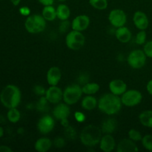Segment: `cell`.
<instances>
[{
  "instance_id": "1",
  "label": "cell",
  "mask_w": 152,
  "mask_h": 152,
  "mask_svg": "<svg viewBox=\"0 0 152 152\" xmlns=\"http://www.w3.org/2000/svg\"><path fill=\"white\" fill-rule=\"evenodd\" d=\"M121 98L112 93L105 94L98 101V108L107 115L117 114L122 108Z\"/></svg>"
},
{
  "instance_id": "2",
  "label": "cell",
  "mask_w": 152,
  "mask_h": 152,
  "mask_svg": "<svg viewBox=\"0 0 152 152\" xmlns=\"http://www.w3.org/2000/svg\"><path fill=\"white\" fill-rule=\"evenodd\" d=\"M22 94L19 88L14 85H7L0 93V102L5 108H17L21 102Z\"/></svg>"
},
{
  "instance_id": "3",
  "label": "cell",
  "mask_w": 152,
  "mask_h": 152,
  "mask_svg": "<svg viewBox=\"0 0 152 152\" xmlns=\"http://www.w3.org/2000/svg\"><path fill=\"white\" fill-rule=\"evenodd\" d=\"M102 134L100 128L94 125H88L82 130L80 135V141L86 146L93 147L99 143Z\"/></svg>"
},
{
  "instance_id": "4",
  "label": "cell",
  "mask_w": 152,
  "mask_h": 152,
  "mask_svg": "<svg viewBox=\"0 0 152 152\" xmlns=\"http://www.w3.org/2000/svg\"><path fill=\"white\" fill-rule=\"evenodd\" d=\"M25 27L26 31L30 34H39L45 29L46 20L42 15H30L25 20Z\"/></svg>"
},
{
  "instance_id": "5",
  "label": "cell",
  "mask_w": 152,
  "mask_h": 152,
  "mask_svg": "<svg viewBox=\"0 0 152 152\" xmlns=\"http://www.w3.org/2000/svg\"><path fill=\"white\" fill-rule=\"evenodd\" d=\"M83 89L79 84H73L67 86L63 91V100L68 105L77 103L82 97Z\"/></svg>"
},
{
  "instance_id": "6",
  "label": "cell",
  "mask_w": 152,
  "mask_h": 152,
  "mask_svg": "<svg viewBox=\"0 0 152 152\" xmlns=\"http://www.w3.org/2000/svg\"><path fill=\"white\" fill-rule=\"evenodd\" d=\"M86 38L81 31L72 30L66 36L65 42L67 47L72 50H78L85 45Z\"/></svg>"
},
{
  "instance_id": "7",
  "label": "cell",
  "mask_w": 152,
  "mask_h": 152,
  "mask_svg": "<svg viewBox=\"0 0 152 152\" xmlns=\"http://www.w3.org/2000/svg\"><path fill=\"white\" fill-rule=\"evenodd\" d=\"M146 55L145 52L140 49L134 50L129 53L127 58L128 64L134 69H140L145 65L146 62Z\"/></svg>"
},
{
  "instance_id": "8",
  "label": "cell",
  "mask_w": 152,
  "mask_h": 152,
  "mask_svg": "<svg viewBox=\"0 0 152 152\" xmlns=\"http://www.w3.org/2000/svg\"><path fill=\"white\" fill-rule=\"evenodd\" d=\"M142 99V95L141 92L134 89L126 91L121 96L122 103L127 107L136 106L140 103Z\"/></svg>"
},
{
  "instance_id": "9",
  "label": "cell",
  "mask_w": 152,
  "mask_h": 152,
  "mask_svg": "<svg viewBox=\"0 0 152 152\" xmlns=\"http://www.w3.org/2000/svg\"><path fill=\"white\" fill-rule=\"evenodd\" d=\"M108 20L114 28H120L124 26L127 22V16L121 9H114L108 15Z\"/></svg>"
},
{
  "instance_id": "10",
  "label": "cell",
  "mask_w": 152,
  "mask_h": 152,
  "mask_svg": "<svg viewBox=\"0 0 152 152\" xmlns=\"http://www.w3.org/2000/svg\"><path fill=\"white\" fill-rule=\"evenodd\" d=\"M55 122L53 117L50 115H45L39 120L37 123V129L39 133L47 134L53 131Z\"/></svg>"
},
{
  "instance_id": "11",
  "label": "cell",
  "mask_w": 152,
  "mask_h": 152,
  "mask_svg": "<svg viewBox=\"0 0 152 152\" xmlns=\"http://www.w3.org/2000/svg\"><path fill=\"white\" fill-rule=\"evenodd\" d=\"M45 96L50 103L58 104L63 99V91L56 86H50L46 90Z\"/></svg>"
},
{
  "instance_id": "12",
  "label": "cell",
  "mask_w": 152,
  "mask_h": 152,
  "mask_svg": "<svg viewBox=\"0 0 152 152\" xmlns=\"http://www.w3.org/2000/svg\"><path fill=\"white\" fill-rule=\"evenodd\" d=\"M90 25V18L86 15H79L73 19L71 22L72 30L83 31L87 29Z\"/></svg>"
},
{
  "instance_id": "13",
  "label": "cell",
  "mask_w": 152,
  "mask_h": 152,
  "mask_svg": "<svg viewBox=\"0 0 152 152\" xmlns=\"http://www.w3.org/2000/svg\"><path fill=\"white\" fill-rule=\"evenodd\" d=\"M53 115L55 119L58 120H62L63 119L68 118L71 114V109L69 105L65 103H58L53 110Z\"/></svg>"
},
{
  "instance_id": "14",
  "label": "cell",
  "mask_w": 152,
  "mask_h": 152,
  "mask_svg": "<svg viewBox=\"0 0 152 152\" xmlns=\"http://www.w3.org/2000/svg\"><path fill=\"white\" fill-rule=\"evenodd\" d=\"M109 89L111 93L117 96H120L127 91V85L123 80L116 79L110 82Z\"/></svg>"
},
{
  "instance_id": "15",
  "label": "cell",
  "mask_w": 152,
  "mask_h": 152,
  "mask_svg": "<svg viewBox=\"0 0 152 152\" xmlns=\"http://www.w3.org/2000/svg\"><path fill=\"white\" fill-rule=\"evenodd\" d=\"M133 22L135 26L139 30H145L149 25L148 16L142 11L135 12L133 16Z\"/></svg>"
},
{
  "instance_id": "16",
  "label": "cell",
  "mask_w": 152,
  "mask_h": 152,
  "mask_svg": "<svg viewBox=\"0 0 152 152\" xmlns=\"http://www.w3.org/2000/svg\"><path fill=\"white\" fill-rule=\"evenodd\" d=\"M116 142L114 138L110 134H105L99 142V148L104 152H111L115 148Z\"/></svg>"
},
{
  "instance_id": "17",
  "label": "cell",
  "mask_w": 152,
  "mask_h": 152,
  "mask_svg": "<svg viewBox=\"0 0 152 152\" xmlns=\"http://www.w3.org/2000/svg\"><path fill=\"white\" fill-rule=\"evenodd\" d=\"M139 151L134 141L129 139H123L119 142L117 146V152H137Z\"/></svg>"
},
{
  "instance_id": "18",
  "label": "cell",
  "mask_w": 152,
  "mask_h": 152,
  "mask_svg": "<svg viewBox=\"0 0 152 152\" xmlns=\"http://www.w3.org/2000/svg\"><path fill=\"white\" fill-rule=\"evenodd\" d=\"M61 77H62V72L59 68L56 66H53L49 68L46 76L48 83L50 86H57L60 81Z\"/></svg>"
},
{
  "instance_id": "19",
  "label": "cell",
  "mask_w": 152,
  "mask_h": 152,
  "mask_svg": "<svg viewBox=\"0 0 152 152\" xmlns=\"http://www.w3.org/2000/svg\"><path fill=\"white\" fill-rule=\"evenodd\" d=\"M115 37L122 43H127L132 39V34L130 30L125 26L117 28L115 30Z\"/></svg>"
},
{
  "instance_id": "20",
  "label": "cell",
  "mask_w": 152,
  "mask_h": 152,
  "mask_svg": "<svg viewBox=\"0 0 152 152\" xmlns=\"http://www.w3.org/2000/svg\"><path fill=\"white\" fill-rule=\"evenodd\" d=\"M117 128V121L114 118H107L101 126V130L103 134H112Z\"/></svg>"
},
{
  "instance_id": "21",
  "label": "cell",
  "mask_w": 152,
  "mask_h": 152,
  "mask_svg": "<svg viewBox=\"0 0 152 152\" xmlns=\"http://www.w3.org/2000/svg\"><path fill=\"white\" fill-rule=\"evenodd\" d=\"M52 141L48 137H41L37 140L34 145L36 151L39 152H46L52 146Z\"/></svg>"
},
{
  "instance_id": "22",
  "label": "cell",
  "mask_w": 152,
  "mask_h": 152,
  "mask_svg": "<svg viewBox=\"0 0 152 152\" xmlns=\"http://www.w3.org/2000/svg\"><path fill=\"white\" fill-rule=\"evenodd\" d=\"M98 105V102L96 98L92 96L91 95H88L87 96L84 97L82 100L81 106L83 109L87 111H92Z\"/></svg>"
},
{
  "instance_id": "23",
  "label": "cell",
  "mask_w": 152,
  "mask_h": 152,
  "mask_svg": "<svg viewBox=\"0 0 152 152\" xmlns=\"http://www.w3.org/2000/svg\"><path fill=\"white\" fill-rule=\"evenodd\" d=\"M139 120L142 126L148 128H152V111L145 110L140 114Z\"/></svg>"
},
{
  "instance_id": "24",
  "label": "cell",
  "mask_w": 152,
  "mask_h": 152,
  "mask_svg": "<svg viewBox=\"0 0 152 152\" xmlns=\"http://www.w3.org/2000/svg\"><path fill=\"white\" fill-rule=\"evenodd\" d=\"M71 16V10L65 4H61L56 8V16L61 21L66 20Z\"/></svg>"
},
{
  "instance_id": "25",
  "label": "cell",
  "mask_w": 152,
  "mask_h": 152,
  "mask_svg": "<svg viewBox=\"0 0 152 152\" xmlns=\"http://www.w3.org/2000/svg\"><path fill=\"white\" fill-rule=\"evenodd\" d=\"M42 16L46 21H49V22L53 21L56 18H57V16H56V9H55L52 5L45 6L42 10Z\"/></svg>"
},
{
  "instance_id": "26",
  "label": "cell",
  "mask_w": 152,
  "mask_h": 152,
  "mask_svg": "<svg viewBox=\"0 0 152 152\" xmlns=\"http://www.w3.org/2000/svg\"><path fill=\"white\" fill-rule=\"evenodd\" d=\"M83 94L86 95H93L97 93L99 90V84L96 83H88L82 87Z\"/></svg>"
},
{
  "instance_id": "27",
  "label": "cell",
  "mask_w": 152,
  "mask_h": 152,
  "mask_svg": "<svg viewBox=\"0 0 152 152\" xmlns=\"http://www.w3.org/2000/svg\"><path fill=\"white\" fill-rule=\"evenodd\" d=\"M49 103L48 100L47 99V98L45 97V96H42L39 98L38 101H37V104H36V108H37V111L41 113H45L47 112L50 109V107H49Z\"/></svg>"
},
{
  "instance_id": "28",
  "label": "cell",
  "mask_w": 152,
  "mask_h": 152,
  "mask_svg": "<svg viewBox=\"0 0 152 152\" xmlns=\"http://www.w3.org/2000/svg\"><path fill=\"white\" fill-rule=\"evenodd\" d=\"M7 117L9 121L12 123H16L21 118V114L16 108H12L7 111Z\"/></svg>"
},
{
  "instance_id": "29",
  "label": "cell",
  "mask_w": 152,
  "mask_h": 152,
  "mask_svg": "<svg viewBox=\"0 0 152 152\" xmlns=\"http://www.w3.org/2000/svg\"><path fill=\"white\" fill-rule=\"evenodd\" d=\"M89 3L96 10H105L108 7L107 0H89Z\"/></svg>"
},
{
  "instance_id": "30",
  "label": "cell",
  "mask_w": 152,
  "mask_h": 152,
  "mask_svg": "<svg viewBox=\"0 0 152 152\" xmlns=\"http://www.w3.org/2000/svg\"><path fill=\"white\" fill-rule=\"evenodd\" d=\"M64 134H65V137L70 140H74L77 137V131L73 126H68V127L65 128Z\"/></svg>"
},
{
  "instance_id": "31",
  "label": "cell",
  "mask_w": 152,
  "mask_h": 152,
  "mask_svg": "<svg viewBox=\"0 0 152 152\" xmlns=\"http://www.w3.org/2000/svg\"><path fill=\"white\" fill-rule=\"evenodd\" d=\"M142 144L144 148L148 151H152V135L147 134L142 137Z\"/></svg>"
},
{
  "instance_id": "32",
  "label": "cell",
  "mask_w": 152,
  "mask_h": 152,
  "mask_svg": "<svg viewBox=\"0 0 152 152\" xmlns=\"http://www.w3.org/2000/svg\"><path fill=\"white\" fill-rule=\"evenodd\" d=\"M147 34L145 32V30H140V32L137 34L136 39H135V42L137 45H143L146 42Z\"/></svg>"
},
{
  "instance_id": "33",
  "label": "cell",
  "mask_w": 152,
  "mask_h": 152,
  "mask_svg": "<svg viewBox=\"0 0 152 152\" xmlns=\"http://www.w3.org/2000/svg\"><path fill=\"white\" fill-rule=\"evenodd\" d=\"M129 137L131 140H132L134 142H138V141L142 140V134L139 131L136 130L134 129H131L129 132Z\"/></svg>"
},
{
  "instance_id": "34",
  "label": "cell",
  "mask_w": 152,
  "mask_h": 152,
  "mask_svg": "<svg viewBox=\"0 0 152 152\" xmlns=\"http://www.w3.org/2000/svg\"><path fill=\"white\" fill-rule=\"evenodd\" d=\"M78 83L80 86H84V85L87 84L88 83H89V80H90V77H89V74H87L86 72H83L79 75L78 77Z\"/></svg>"
},
{
  "instance_id": "35",
  "label": "cell",
  "mask_w": 152,
  "mask_h": 152,
  "mask_svg": "<svg viewBox=\"0 0 152 152\" xmlns=\"http://www.w3.org/2000/svg\"><path fill=\"white\" fill-rule=\"evenodd\" d=\"M71 23H70V22L68 19H66V20H62V22H61V23L59 24V31L61 34L66 33L67 31H68L70 27H71Z\"/></svg>"
},
{
  "instance_id": "36",
  "label": "cell",
  "mask_w": 152,
  "mask_h": 152,
  "mask_svg": "<svg viewBox=\"0 0 152 152\" xmlns=\"http://www.w3.org/2000/svg\"><path fill=\"white\" fill-rule=\"evenodd\" d=\"M143 51L145 52L147 57L152 58V41H148L146 43H145Z\"/></svg>"
},
{
  "instance_id": "37",
  "label": "cell",
  "mask_w": 152,
  "mask_h": 152,
  "mask_svg": "<svg viewBox=\"0 0 152 152\" xmlns=\"http://www.w3.org/2000/svg\"><path fill=\"white\" fill-rule=\"evenodd\" d=\"M34 92L35 94L38 95V96H45L46 93V89L43 87L42 86H40V85H37L34 87Z\"/></svg>"
},
{
  "instance_id": "38",
  "label": "cell",
  "mask_w": 152,
  "mask_h": 152,
  "mask_svg": "<svg viewBox=\"0 0 152 152\" xmlns=\"http://www.w3.org/2000/svg\"><path fill=\"white\" fill-rule=\"evenodd\" d=\"M53 145L56 148H62L65 145V140L63 137H58L53 140Z\"/></svg>"
},
{
  "instance_id": "39",
  "label": "cell",
  "mask_w": 152,
  "mask_h": 152,
  "mask_svg": "<svg viewBox=\"0 0 152 152\" xmlns=\"http://www.w3.org/2000/svg\"><path fill=\"white\" fill-rule=\"evenodd\" d=\"M74 117H75L76 120L79 123H83V122L85 121L86 120V116L83 113L80 112V111H77L74 114Z\"/></svg>"
},
{
  "instance_id": "40",
  "label": "cell",
  "mask_w": 152,
  "mask_h": 152,
  "mask_svg": "<svg viewBox=\"0 0 152 152\" xmlns=\"http://www.w3.org/2000/svg\"><path fill=\"white\" fill-rule=\"evenodd\" d=\"M19 12H20L22 16H30V13H31V10H30L29 7H26V6H24L22 7L19 9Z\"/></svg>"
},
{
  "instance_id": "41",
  "label": "cell",
  "mask_w": 152,
  "mask_h": 152,
  "mask_svg": "<svg viewBox=\"0 0 152 152\" xmlns=\"http://www.w3.org/2000/svg\"><path fill=\"white\" fill-rule=\"evenodd\" d=\"M39 1L44 6H48L52 5L53 1H54V0H39Z\"/></svg>"
},
{
  "instance_id": "42",
  "label": "cell",
  "mask_w": 152,
  "mask_h": 152,
  "mask_svg": "<svg viewBox=\"0 0 152 152\" xmlns=\"http://www.w3.org/2000/svg\"><path fill=\"white\" fill-rule=\"evenodd\" d=\"M13 150L7 145H0V152H12Z\"/></svg>"
},
{
  "instance_id": "43",
  "label": "cell",
  "mask_w": 152,
  "mask_h": 152,
  "mask_svg": "<svg viewBox=\"0 0 152 152\" xmlns=\"http://www.w3.org/2000/svg\"><path fill=\"white\" fill-rule=\"evenodd\" d=\"M146 89H147V91L148 92L149 94H151L152 96V80H149L147 83V86H146Z\"/></svg>"
},
{
  "instance_id": "44",
  "label": "cell",
  "mask_w": 152,
  "mask_h": 152,
  "mask_svg": "<svg viewBox=\"0 0 152 152\" xmlns=\"http://www.w3.org/2000/svg\"><path fill=\"white\" fill-rule=\"evenodd\" d=\"M61 125L63 126L64 128H66L69 126V123H68V118L66 119H63V120H61Z\"/></svg>"
},
{
  "instance_id": "45",
  "label": "cell",
  "mask_w": 152,
  "mask_h": 152,
  "mask_svg": "<svg viewBox=\"0 0 152 152\" xmlns=\"http://www.w3.org/2000/svg\"><path fill=\"white\" fill-rule=\"evenodd\" d=\"M10 1H11L12 4H13L14 6H17L19 4L21 0H10Z\"/></svg>"
},
{
  "instance_id": "46",
  "label": "cell",
  "mask_w": 152,
  "mask_h": 152,
  "mask_svg": "<svg viewBox=\"0 0 152 152\" xmlns=\"http://www.w3.org/2000/svg\"><path fill=\"white\" fill-rule=\"evenodd\" d=\"M4 135V129H2L1 126H0V138Z\"/></svg>"
},
{
  "instance_id": "47",
  "label": "cell",
  "mask_w": 152,
  "mask_h": 152,
  "mask_svg": "<svg viewBox=\"0 0 152 152\" xmlns=\"http://www.w3.org/2000/svg\"><path fill=\"white\" fill-rule=\"evenodd\" d=\"M57 1H60V2H63V1H66V0H57Z\"/></svg>"
}]
</instances>
